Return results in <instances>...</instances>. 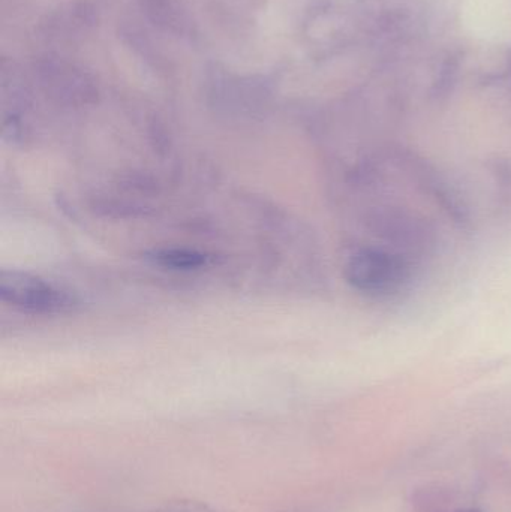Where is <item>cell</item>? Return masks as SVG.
<instances>
[{
    "label": "cell",
    "mask_w": 511,
    "mask_h": 512,
    "mask_svg": "<svg viewBox=\"0 0 511 512\" xmlns=\"http://www.w3.org/2000/svg\"><path fill=\"white\" fill-rule=\"evenodd\" d=\"M420 265L375 243L356 246L345 259L348 285L371 300H392L407 292Z\"/></svg>",
    "instance_id": "6da1fadb"
},
{
    "label": "cell",
    "mask_w": 511,
    "mask_h": 512,
    "mask_svg": "<svg viewBox=\"0 0 511 512\" xmlns=\"http://www.w3.org/2000/svg\"><path fill=\"white\" fill-rule=\"evenodd\" d=\"M0 298L8 306L30 315H65L78 306L77 297L66 289L14 270H3L0 274Z\"/></svg>",
    "instance_id": "7a4b0ae2"
},
{
    "label": "cell",
    "mask_w": 511,
    "mask_h": 512,
    "mask_svg": "<svg viewBox=\"0 0 511 512\" xmlns=\"http://www.w3.org/2000/svg\"><path fill=\"white\" fill-rule=\"evenodd\" d=\"M33 71L50 95L65 101H86L95 95L92 77L68 60L44 57L33 63Z\"/></svg>",
    "instance_id": "3957f363"
},
{
    "label": "cell",
    "mask_w": 511,
    "mask_h": 512,
    "mask_svg": "<svg viewBox=\"0 0 511 512\" xmlns=\"http://www.w3.org/2000/svg\"><path fill=\"white\" fill-rule=\"evenodd\" d=\"M95 9L86 2L68 3L42 23V33L50 41H72L95 26Z\"/></svg>",
    "instance_id": "277c9868"
},
{
    "label": "cell",
    "mask_w": 511,
    "mask_h": 512,
    "mask_svg": "<svg viewBox=\"0 0 511 512\" xmlns=\"http://www.w3.org/2000/svg\"><path fill=\"white\" fill-rule=\"evenodd\" d=\"M141 6L147 18L159 29L179 36L192 32V21L179 0H141Z\"/></svg>",
    "instance_id": "5b68a950"
},
{
    "label": "cell",
    "mask_w": 511,
    "mask_h": 512,
    "mask_svg": "<svg viewBox=\"0 0 511 512\" xmlns=\"http://www.w3.org/2000/svg\"><path fill=\"white\" fill-rule=\"evenodd\" d=\"M150 261L167 270H198L207 264V256L191 249H156L149 254Z\"/></svg>",
    "instance_id": "8992f818"
},
{
    "label": "cell",
    "mask_w": 511,
    "mask_h": 512,
    "mask_svg": "<svg viewBox=\"0 0 511 512\" xmlns=\"http://www.w3.org/2000/svg\"><path fill=\"white\" fill-rule=\"evenodd\" d=\"M149 512H216L209 505L197 501H176L168 502L162 507L155 508Z\"/></svg>",
    "instance_id": "52a82bcc"
},
{
    "label": "cell",
    "mask_w": 511,
    "mask_h": 512,
    "mask_svg": "<svg viewBox=\"0 0 511 512\" xmlns=\"http://www.w3.org/2000/svg\"><path fill=\"white\" fill-rule=\"evenodd\" d=\"M461 512H483L482 510H477V508H468V510H464Z\"/></svg>",
    "instance_id": "ba28073f"
}]
</instances>
